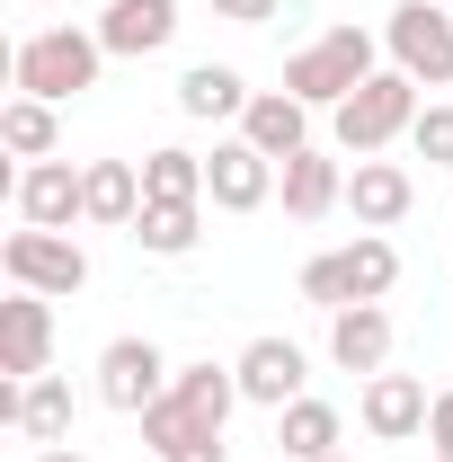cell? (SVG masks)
Listing matches in <instances>:
<instances>
[{
    "mask_svg": "<svg viewBox=\"0 0 453 462\" xmlns=\"http://www.w3.org/2000/svg\"><path fill=\"white\" fill-rule=\"evenodd\" d=\"M98 62H107L98 27H36V36H18L9 80H18V98H45V107H62V98L98 89Z\"/></svg>",
    "mask_w": 453,
    "mask_h": 462,
    "instance_id": "1",
    "label": "cell"
},
{
    "mask_svg": "<svg viewBox=\"0 0 453 462\" xmlns=\"http://www.w3.org/2000/svg\"><path fill=\"white\" fill-rule=\"evenodd\" d=\"M365 80H374V36H365L356 18H338L329 36H311L302 54L284 62V89H293L302 107H347Z\"/></svg>",
    "mask_w": 453,
    "mask_h": 462,
    "instance_id": "2",
    "label": "cell"
},
{
    "mask_svg": "<svg viewBox=\"0 0 453 462\" xmlns=\"http://www.w3.org/2000/svg\"><path fill=\"white\" fill-rule=\"evenodd\" d=\"M409 125H418V80H409V71H374L347 107H329V143H338L347 161H374Z\"/></svg>",
    "mask_w": 453,
    "mask_h": 462,
    "instance_id": "3",
    "label": "cell"
},
{
    "mask_svg": "<svg viewBox=\"0 0 453 462\" xmlns=\"http://www.w3.org/2000/svg\"><path fill=\"white\" fill-rule=\"evenodd\" d=\"M0 276H9L18 293H45V302H62V293L89 285V249H80L71 231H36V223H18L9 240H0Z\"/></svg>",
    "mask_w": 453,
    "mask_h": 462,
    "instance_id": "4",
    "label": "cell"
},
{
    "mask_svg": "<svg viewBox=\"0 0 453 462\" xmlns=\"http://www.w3.org/2000/svg\"><path fill=\"white\" fill-rule=\"evenodd\" d=\"M383 45H392V71H409L418 89H453V9L445 0H400Z\"/></svg>",
    "mask_w": 453,
    "mask_h": 462,
    "instance_id": "5",
    "label": "cell"
},
{
    "mask_svg": "<svg viewBox=\"0 0 453 462\" xmlns=\"http://www.w3.org/2000/svg\"><path fill=\"white\" fill-rule=\"evenodd\" d=\"M170 374L178 365L152 338H107L98 346V401H107L116 418H143L152 401H170Z\"/></svg>",
    "mask_w": 453,
    "mask_h": 462,
    "instance_id": "6",
    "label": "cell"
},
{
    "mask_svg": "<svg viewBox=\"0 0 453 462\" xmlns=\"http://www.w3.org/2000/svg\"><path fill=\"white\" fill-rule=\"evenodd\" d=\"M276 178L284 170L249 143V134H231V143L205 152V205H214V214H258V205L276 196Z\"/></svg>",
    "mask_w": 453,
    "mask_h": 462,
    "instance_id": "7",
    "label": "cell"
},
{
    "mask_svg": "<svg viewBox=\"0 0 453 462\" xmlns=\"http://www.w3.org/2000/svg\"><path fill=\"white\" fill-rule=\"evenodd\" d=\"M18 223H36V231L89 223V170H71V161H27V170H18Z\"/></svg>",
    "mask_w": 453,
    "mask_h": 462,
    "instance_id": "8",
    "label": "cell"
},
{
    "mask_svg": "<svg viewBox=\"0 0 453 462\" xmlns=\"http://www.w3.org/2000/svg\"><path fill=\"white\" fill-rule=\"evenodd\" d=\"M231 374H240V401L249 409H284V401H302L311 356H302L293 338H249L240 356H231Z\"/></svg>",
    "mask_w": 453,
    "mask_h": 462,
    "instance_id": "9",
    "label": "cell"
},
{
    "mask_svg": "<svg viewBox=\"0 0 453 462\" xmlns=\"http://www.w3.org/2000/svg\"><path fill=\"white\" fill-rule=\"evenodd\" d=\"M427 409H436V392H427L418 374H365L356 418H365L374 445H409V436H427Z\"/></svg>",
    "mask_w": 453,
    "mask_h": 462,
    "instance_id": "10",
    "label": "cell"
},
{
    "mask_svg": "<svg viewBox=\"0 0 453 462\" xmlns=\"http://www.w3.org/2000/svg\"><path fill=\"white\" fill-rule=\"evenodd\" d=\"M45 365H54V311H45V293L9 285V302H0V374L9 383H36Z\"/></svg>",
    "mask_w": 453,
    "mask_h": 462,
    "instance_id": "11",
    "label": "cell"
},
{
    "mask_svg": "<svg viewBox=\"0 0 453 462\" xmlns=\"http://www.w3.org/2000/svg\"><path fill=\"white\" fill-rule=\"evenodd\" d=\"M409 205H418V178L400 170V161H356V170H347V214L365 231H392Z\"/></svg>",
    "mask_w": 453,
    "mask_h": 462,
    "instance_id": "12",
    "label": "cell"
},
{
    "mask_svg": "<svg viewBox=\"0 0 453 462\" xmlns=\"http://www.w3.org/2000/svg\"><path fill=\"white\" fill-rule=\"evenodd\" d=\"M170 36H178V0H107V18H98V45L125 62L161 54Z\"/></svg>",
    "mask_w": 453,
    "mask_h": 462,
    "instance_id": "13",
    "label": "cell"
},
{
    "mask_svg": "<svg viewBox=\"0 0 453 462\" xmlns=\"http://www.w3.org/2000/svg\"><path fill=\"white\" fill-rule=\"evenodd\" d=\"M276 196H284V214H293V223H320L329 205H347L338 152H320V143H311V152H293V161H284V178H276Z\"/></svg>",
    "mask_w": 453,
    "mask_h": 462,
    "instance_id": "14",
    "label": "cell"
},
{
    "mask_svg": "<svg viewBox=\"0 0 453 462\" xmlns=\"http://www.w3.org/2000/svg\"><path fill=\"white\" fill-rule=\"evenodd\" d=\"M329 356H338L347 374H392V311H383V302L329 311Z\"/></svg>",
    "mask_w": 453,
    "mask_h": 462,
    "instance_id": "15",
    "label": "cell"
},
{
    "mask_svg": "<svg viewBox=\"0 0 453 462\" xmlns=\"http://www.w3.org/2000/svg\"><path fill=\"white\" fill-rule=\"evenodd\" d=\"M240 134H249V143L284 170L293 152H311V107H302L293 89H258V98H249V116H240Z\"/></svg>",
    "mask_w": 453,
    "mask_h": 462,
    "instance_id": "16",
    "label": "cell"
},
{
    "mask_svg": "<svg viewBox=\"0 0 453 462\" xmlns=\"http://www.w3.org/2000/svg\"><path fill=\"white\" fill-rule=\"evenodd\" d=\"M143 445H152V462H223V427L187 418L178 401H152L143 409Z\"/></svg>",
    "mask_w": 453,
    "mask_h": 462,
    "instance_id": "17",
    "label": "cell"
},
{
    "mask_svg": "<svg viewBox=\"0 0 453 462\" xmlns=\"http://www.w3.org/2000/svg\"><path fill=\"white\" fill-rule=\"evenodd\" d=\"M249 98H258V89H249L231 62H196V71L178 80V116H196V125H223V116L240 125V116H249Z\"/></svg>",
    "mask_w": 453,
    "mask_h": 462,
    "instance_id": "18",
    "label": "cell"
},
{
    "mask_svg": "<svg viewBox=\"0 0 453 462\" xmlns=\"http://www.w3.org/2000/svg\"><path fill=\"white\" fill-rule=\"evenodd\" d=\"M170 401L187 418H205V427H231V409H240V374L214 365V356H196V365H178L170 374Z\"/></svg>",
    "mask_w": 453,
    "mask_h": 462,
    "instance_id": "19",
    "label": "cell"
},
{
    "mask_svg": "<svg viewBox=\"0 0 453 462\" xmlns=\"http://www.w3.org/2000/svg\"><path fill=\"white\" fill-rule=\"evenodd\" d=\"M338 409L329 401H311V392H302V401H284L276 409V454L284 462H320V454H338Z\"/></svg>",
    "mask_w": 453,
    "mask_h": 462,
    "instance_id": "20",
    "label": "cell"
},
{
    "mask_svg": "<svg viewBox=\"0 0 453 462\" xmlns=\"http://www.w3.org/2000/svg\"><path fill=\"white\" fill-rule=\"evenodd\" d=\"M143 205H205V152H187V143L143 152Z\"/></svg>",
    "mask_w": 453,
    "mask_h": 462,
    "instance_id": "21",
    "label": "cell"
},
{
    "mask_svg": "<svg viewBox=\"0 0 453 462\" xmlns=\"http://www.w3.org/2000/svg\"><path fill=\"white\" fill-rule=\"evenodd\" d=\"M134 214H143V161H89V223L134 231Z\"/></svg>",
    "mask_w": 453,
    "mask_h": 462,
    "instance_id": "22",
    "label": "cell"
},
{
    "mask_svg": "<svg viewBox=\"0 0 453 462\" xmlns=\"http://www.w3.org/2000/svg\"><path fill=\"white\" fill-rule=\"evenodd\" d=\"M338 267H347V293H356V302H383V293L400 285V249L383 240V231H356V240L338 249Z\"/></svg>",
    "mask_w": 453,
    "mask_h": 462,
    "instance_id": "23",
    "label": "cell"
},
{
    "mask_svg": "<svg viewBox=\"0 0 453 462\" xmlns=\"http://www.w3.org/2000/svg\"><path fill=\"white\" fill-rule=\"evenodd\" d=\"M18 436H27V445H71V383H62V374H36V383H27Z\"/></svg>",
    "mask_w": 453,
    "mask_h": 462,
    "instance_id": "24",
    "label": "cell"
},
{
    "mask_svg": "<svg viewBox=\"0 0 453 462\" xmlns=\"http://www.w3.org/2000/svg\"><path fill=\"white\" fill-rule=\"evenodd\" d=\"M134 240H143L152 258H187V249L205 240V205H143V214H134Z\"/></svg>",
    "mask_w": 453,
    "mask_h": 462,
    "instance_id": "25",
    "label": "cell"
},
{
    "mask_svg": "<svg viewBox=\"0 0 453 462\" xmlns=\"http://www.w3.org/2000/svg\"><path fill=\"white\" fill-rule=\"evenodd\" d=\"M0 143H9L18 161H54L62 125H54V107H45V98H9V107H0Z\"/></svg>",
    "mask_w": 453,
    "mask_h": 462,
    "instance_id": "26",
    "label": "cell"
},
{
    "mask_svg": "<svg viewBox=\"0 0 453 462\" xmlns=\"http://www.w3.org/2000/svg\"><path fill=\"white\" fill-rule=\"evenodd\" d=\"M409 143H418V161H427V170H453V107H445V98H427V107H418Z\"/></svg>",
    "mask_w": 453,
    "mask_h": 462,
    "instance_id": "27",
    "label": "cell"
},
{
    "mask_svg": "<svg viewBox=\"0 0 453 462\" xmlns=\"http://www.w3.org/2000/svg\"><path fill=\"white\" fill-rule=\"evenodd\" d=\"M302 302H320V311H347V302H356V293H347V267H338V249L302 267Z\"/></svg>",
    "mask_w": 453,
    "mask_h": 462,
    "instance_id": "28",
    "label": "cell"
},
{
    "mask_svg": "<svg viewBox=\"0 0 453 462\" xmlns=\"http://www.w3.org/2000/svg\"><path fill=\"white\" fill-rule=\"evenodd\" d=\"M427 454L453 462V392H436V409H427Z\"/></svg>",
    "mask_w": 453,
    "mask_h": 462,
    "instance_id": "29",
    "label": "cell"
},
{
    "mask_svg": "<svg viewBox=\"0 0 453 462\" xmlns=\"http://www.w3.org/2000/svg\"><path fill=\"white\" fill-rule=\"evenodd\" d=\"M284 0H214V18H231V27H267Z\"/></svg>",
    "mask_w": 453,
    "mask_h": 462,
    "instance_id": "30",
    "label": "cell"
},
{
    "mask_svg": "<svg viewBox=\"0 0 453 462\" xmlns=\"http://www.w3.org/2000/svg\"><path fill=\"white\" fill-rule=\"evenodd\" d=\"M27 462H89V454H80V445H36Z\"/></svg>",
    "mask_w": 453,
    "mask_h": 462,
    "instance_id": "31",
    "label": "cell"
},
{
    "mask_svg": "<svg viewBox=\"0 0 453 462\" xmlns=\"http://www.w3.org/2000/svg\"><path fill=\"white\" fill-rule=\"evenodd\" d=\"M320 462H356V454H320Z\"/></svg>",
    "mask_w": 453,
    "mask_h": 462,
    "instance_id": "32",
    "label": "cell"
},
{
    "mask_svg": "<svg viewBox=\"0 0 453 462\" xmlns=\"http://www.w3.org/2000/svg\"><path fill=\"white\" fill-rule=\"evenodd\" d=\"M445 9H453V0H445Z\"/></svg>",
    "mask_w": 453,
    "mask_h": 462,
    "instance_id": "33",
    "label": "cell"
}]
</instances>
